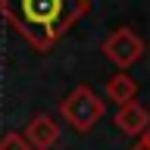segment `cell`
Masks as SVG:
<instances>
[{"label": "cell", "mask_w": 150, "mask_h": 150, "mask_svg": "<svg viewBox=\"0 0 150 150\" xmlns=\"http://www.w3.org/2000/svg\"><path fill=\"white\" fill-rule=\"evenodd\" d=\"M88 13L91 0H0V16L38 53H47Z\"/></svg>", "instance_id": "obj_1"}, {"label": "cell", "mask_w": 150, "mask_h": 150, "mask_svg": "<svg viewBox=\"0 0 150 150\" xmlns=\"http://www.w3.org/2000/svg\"><path fill=\"white\" fill-rule=\"evenodd\" d=\"M103 110H106V103L97 97V91H94L91 84H78V88H72V91L66 94V100L59 103V116H63L69 125H72L75 131H91L97 122H100Z\"/></svg>", "instance_id": "obj_2"}, {"label": "cell", "mask_w": 150, "mask_h": 150, "mask_svg": "<svg viewBox=\"0 0 150 150\" xmlns=\"http://www.w3.org/2000/svg\"><path fill=\"white\" fill-rule=\"evenodd\" d=\"M103 53H106V59H110L112 66L131 69L134 63L144 59L147 44H144V38H141L138 31H131V28L122 25V28H116L112 35H106V41H103Z\"/></svg>", "instance_id": "obj_3"}, {"label": "cell", "mask_w": 150, "mask_h": 150, "mask_svg": "<svg viewBox=\"0 0 150 150\" xmlns=\"http://www.w3.org/2000/svg\"><path fill=\"white\" fill-rule=\"evenodd\" d=\"M22 138L28 141L31 150H50V147L59 144V125H56V119H50L47 112H38V116H31V122L25 125Z\"/></svg>", "instance_id": "obj_4"}, {"label": "cell", "mask_w": 150, "mask_h": 150, "mask_svg": "<svg viewBox=\"0 0 150 150\" xmlns=\"http://www.w3.org/2000/svg\"><path fill=\"white\" fill-rule=\"evenodd\" d=\"M112 122H116V128H119L122 134H131V138H134V134H141V131L150 125V112L144 110L138 100H131V103H122L119 110H116V119Z\"/></svg>", "instance_id": "obj_5"}, {"label": "cell", "mask_w": 150, "mask_h": 150, "mask_svg": "<svg viewBox=\"0 0 150 150\" xmlns=\"http://www.w3.org/2000/svg\"><path fill=\"white\" fill-rule=\"evenodd\" d=\"M106 97H110L112 103H131L134 97H138V81L131 78V75L119 72V75H112L110 81H106Z\"/></svg>", "instance_id": "obj_6"}, {"label": "cell", "mask_w": 150, "mask_h": 150, "mask_svg": "<svg viewBox=\"0 0 150 150\" xmlns=\"http://www.w3.org/2000/svg\"><path fill=\"white\" fill-rule=\"evenodd\" d=\"M0 150H31V147L22 138V131H6V134H0Z\"/></svg>", "instance_id": "obj_7"}, {"label": "cell", "mask_w": 150, "mask_h": 150, "mask_svg": "<svg viewBox=\"0 0 150 150\" xmlns=\"http://www.w3.org/2000/svg\"><path fill=\"white\" fill-rule=\"evenodd\" d=\"M138 138H141V144H144V147H147V150H150V125H147V128H144V131H141Z\"/></svg>", "instance_id": "obj_8"}]
</instances>
